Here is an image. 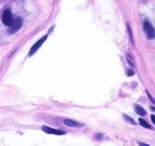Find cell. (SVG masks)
I'll return each instance as SVG.
<instances>
[{
  "mask_svg": "<svg viewBox=\"0 0 155 146\" xmlns=\"http://www.w3.org/2000/svg\"><path fill=\"white\" fill-rule=\"evenodd\" d=\"M138 122H140V125L143 126V127H146V128H149V129L152 128V126L149 125V124H147V122H146L143 119H140V121H138Z\"/></svg>",
  "mask_w": 155,
  "mask_h": 146,
  "instance_id": "cell-8",
  "label": "cell"
},
{
  "mask_svg": "<svg viewBox=\"0 0 155 146\" xmlns=\"http://www.w3.org/2000/svg\"><path fill=\"white\" fill-rule=\"evenodd\" d=\"M135 110L136 113L138 114V115H141V116H144L147 113H146V110L142 108V107H140V105H135Z\"/></svg>",
  "mask_w": 155,
  "mask_h": 146,
  "instance_id": "cell-7",
  "label": "cell"
},
{
  "mask_svg": "<svg viewBox=\"0 0 155 146\" xmlns=\"http://www.w3.org/2000/svg\"><path fill=\"white\" fill-rule=\"evenodd\" d=\"M13 15H12V12H11V10L10 8H6L4 12H2V15H1V21L2 23L6 25V26H10L11 24H12V22H13Z\"/></svg>",
  "mask_w": 155,
  "mask_h": 146,
  "instance_id": "cell-1",
  "label": "cell"
},
{
  "mask_svg": "<svg viewBox=\"0 0 155 146\" xmlns=\"http://www.w3.org/2000/svg\"><path fill=\"white\" fill-rule=\"evenodd\" d=\"M63 122L67 126H71V127H82V124H79V122L72 121V120H64Z\"/></svg>",
  "mask_w": 155,
  "mask_h": 146,
  "instance_id": "cell-6",
  "label": "cell"
},
{
  "mask_svg": "<svg viewBox=\"0 0 155 146\" xmlns=\"http://www.w3.org/2000/svg\"><path fill=\"white\" fill-rule=\"evenodd\" d=\"M47 39H48V36H43L42 39H39L38 41L36 42V43H35V44L31 47V49H30V52H29V55H30V56H31V55H34V53L38 50V48L42 46V44H43V43H44V41H45Z\"/></svg>",
  "mask_w": 155,
  "mask_h": 146,
  "instance_id": "cell-4",
  "label": "cell"
},
{
  "mask_svg": "<svg viewBox=\"0 0 155 146\" xmlns=\"http://www.w3.org/2000/svg\"><path fill=\"white\" fill-rule=\"evenodd\" d=\"M143 29H144V31H146L148 39L153 40V39H154V28H153V25L148 21H144V23H143Z\"/></svg>",
  "mask_w": 155,
  "mask_h": 146,
  "instance_id": "cell-3",
  "label": "cell"
},
{
  "mask_svg": "<svg viewBox=\"0 0 155 146\" xmlns=\"http://www.w3.org/2000/svg\"><path fill=\"white\" fill-rule=\"evenodd\" d=\"M124 119L128 121V122H130V124H133V125H135V122H134V120L131 119V117H129V116H127V115H124Z\"/></svg>",
  "mask_w": 155,
  "mask_h": 146,
  "instance_id": "cell-9",
  "label": "cell"
},
{
  "mask_svg": "<svg viewBox=\"0 0 155 146\" xmlns=\"http://www.w3.org/2000/svg\"><path fill=\"white\" fill-rule=\"evenodd\" d=\"M21 25H23V21H21V18L19 17H16V18H13V22H12V24L8 26L10 28V32H16V31H18L20 28H21Z\"/></svg>",
  "mask_w": 155,
  "mask_h": 146,
  "instance_id": "cell-2",
  "label": "cell"
},
{
  "mask_svg": "<svg viewBox=\"0 0 155 146\" xmlns=\"http://www.w3.org/2000/svg\"><path fill=\"white\" fill-rule=\"evenodd\" d=\"M42 129H43V132L49 133V134H56V135H63V134H64V132H63V131H60V129H53V128H50V127H48V126H43V127H42Z\"/></svg>",
  "mask_w": 155,
  "mask_h": 146,
  "instance_id": "cell-5",
  "label": "cell"
}]
</instances>
